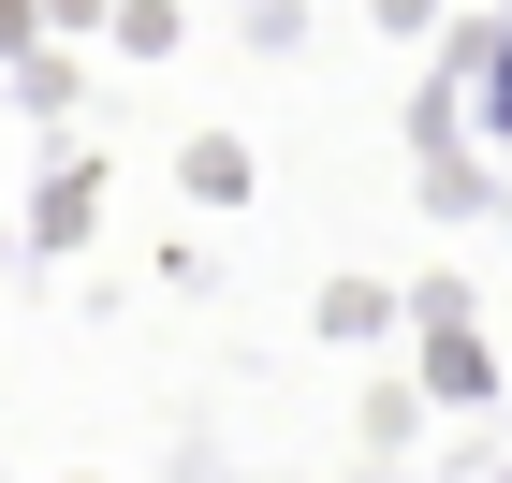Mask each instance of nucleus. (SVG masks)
<instances>
[{"instance_id": "obj_1", "label": "nucleus", "mask_w": 512, "mask_h": 483, "mask_svg": "<svg viewBox=\"0 0 512 483\" xmlns=\"http://www.w3.org/2000/svg\"><path fill=\"white\" fill-rule=\"evenodd\" d=\"M498 118H512V59H498Z\"/></svg>"}]
</instances>
